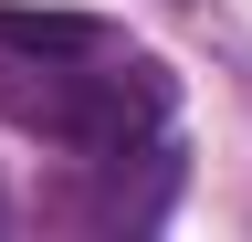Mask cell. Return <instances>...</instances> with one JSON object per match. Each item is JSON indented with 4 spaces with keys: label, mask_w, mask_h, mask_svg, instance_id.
Instances as JSON below:
<instances>
[{
    "label": "cell",
    "mask_w": 252,
    "mask_h": 242,
    "mask_svg": "<svg viewBox=\"0 0 252 242\" xmlns=\"http://www.w3.org/2000/svg\"><path fill=\"white\" fill-rule=\"evenodd\" d=\"M42 127H63L74 147H105V158H126L137 137L168 127V74L158 64H116V74H63L42 95Z\"/></svg>",
    "instance_id": "1"
},
{
    "label": "cell",
    "mask_w": 252,
    "mask_h": 242,
    "mask_svg": "<svg viewBox=\"0 0 252 242\" xmlns=\"http://www.w3.org/2000/svg\"><path fill=\"white\" fill-rule=\"evenodd\" d=\"M0 42L32 53V64H84V53H105V21H84V11H0Z\"/></svg>",
    "instance_id": "2"
}]
</instances>
